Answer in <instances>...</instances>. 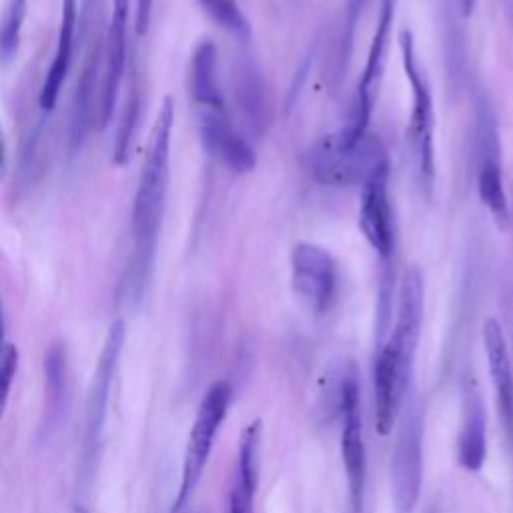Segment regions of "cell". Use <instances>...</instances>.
I'll return each instance as SVG.
<instances>
[{
    "instance_id": "obj_1",
    "label": "cell",
    "mask_w": 513,
    "mask_h": 513,
    "mask_svg": "<svg viewBox=\"0 0 513 513\" xmlns=\"http://www.w3.org/2000/svg\"><path fill=\"white\" fill-rule=\"evenodd\" d=\"M175 125V105L173 99L167 97L161 105L157 115L149 153L141 171L139 189L135 197L133 209V261L129 267V281L127 287L141 299L157 255L159 235L163 227V215L167 205V191H169V159H171V137Z\"/></svg>"
},
{
    "instance_id": "obj_2",
    "label": "cell",
    "mask_w": 513,
    "mask_h": 513,
    "mask_svg": "<svg viewBox=\"0 0 513 513\" xmlns=\"http://www.w3.org/2000/svg\"><path fill=\"white\" fill-rule=\"evenodd\" d=\"M399 53L413 103L405 131V143L417 187L421 189L423 197L429 199L435 189V109L429 81L419 65L415 41L409 29H403L399 33Z\"/></svg>"
},
{
    "instance_id": "obj_3",
    "label": "cell",
    "mask_w": 513,
    "mask_h": 513,
    "mask_svg": "<svg viewBox=\"0 0 513 513\" xmlns=\"http://www.w3.org/2000/svg\"><path fill=\"white\" fill-rule=\"evenodd\" d=\"M305 169L323 187H361L377 171L389 169V157L375 135L367 133L353 147H341L327 135L305 153Z\"/></svg>"
},
{
    "instance_id": "obj_4",
    "label": "cell",
    "mask_w": 513,
    "mask_h": 513,
    "mask_svg": "<svg viewBox=\"0 0 513 513\" xmlns=\"http://www.w3.org/2000/svg\"><path fill=\"white\" fill-rule=\"evenodd\" d=\"M397 3L399 0H381L375 33L367 51L365 67L361 71L347 119L343 127L337 133H333L335 141L341 147H353L357 141H361L369 133L375 99L379 93V85L385 73L387 55L391 47V33H393L395 15H397Z\"/></svg>"
},
{
    "instance_id": "obj_5",
    "label": "cell",
    "mask_w": 513,
    "mask_h": 513,
    "mask_svg": "<svg viewBox=\"0 0 513 513\" xmlns=\"http://www.w3.org/2000/svg\"><path fill=\"white\" fill-rule=\"evenodd\" d=\"M335 403L341 413V459L347 475V491L351 513L363 511L365 495V477H367V453L363 441V423H361V393H359V375L353 361L341 363L337 375Z\"/></svg>"
},
{
    "instance_id": "obj_6",
    "label": "cell",
    "mask_w": 513,
    "mask_h": 513,
    "mask_svg": "<svg viewBox=\"0 0 513 513\" xmlns=\"http://www.w3.org/2000/svg\"><path fill=\"white\" fill-rule=\"evenodd\" d=\"M231 399H233V389L227 381L213 383L209 387V391L205 393V397L197 409L195 423L189 433L185 459H183L181 483H179V491H177L175 503L171 507V513H183L187 503L191 501V497L203 477L207 461L211 457L213 443H215L219 429L227 417Z\"/></svg>"
},
{
    "instance_id": "obj_7",
    "label": "cell",
    "mask_w": 513,
    "mask_h": 513,
    "mask_svg": "<svg viewBox=\"0 0 513 513\" xmlns=\"http://www.w3.org/2000/svg\"><path fill=\"white\" fill-rule=\"evenodd\" d=\"M339 263L321 245L299 241L291 251V287L297 301L313 315L331 311L339 295Z\"/></svg>"
},
{
    "instance_id": "obj_8",
    "label": "cell",
    "mask_w": 513,
    "mask_h": 513,
    "mask_svg": "<svg viewBox=\"0 0 513 513\" xmlns=\"http://www.w3.org/2000/svg\"><path fill=\"white\" fill-rule=\"evenodd\" d=\"M423 485V415L413 401L405 407L391 455V495L395 513H413Z\"/></svg>"
},
{
    "instance_id": "obj_9",
    "label": "cell",
    "mask_w": 513,
    "mask_h": 513,
    "mask_svg": "<svg viewBox=\"0 0 513 513\" xmlns=\"http://www.w3.org/2000/svg\"><path fill=\"white\" fill-rule=\"evenodd\" d=\"M475 159H477V195L499 227L509 223V203L501 171V145L495 115L487 99L477 101L475 109Z\"/></svg>"
},
{
    "instance_id": "obj_10",
    "label": "cell",
    "mask_w": 513,
    "mask_h": 513,
    "mask_svg": "<svg viewBox=\"0 0 513 513\" xmlns=\"http://www.w3.org/2000/svg\"><path fill=\"white\" fill-rule=\"evenodd\" d=\"M423 303H425V289H423V275L417 267L409 269L399 287V301H397V319L393 333L377 347L383 353L397 373L409 383L413 373V363L419 347L421 325H423Z\"/></svg>"
},
{
    "instance_id": "obj_11",
    "label": "cell",
    "mask_w": 513,
    "mask_h": 513,
    "mask_svg": "<svg viewBox=\"0 0 513 513\" xmlns=\"http://www.w3.org/2000/svg\"><path fill=\"white\" fill-rule=\"evenodd\" d=\"M359 231L383 263V271H391L395 253V219L389 201V169L371 175L359 187Z\"/></svg>"
},
{
    "instance_id": "obj_12",
    "label": "cell",
    "mask_w": 513,
    "mask_h": 513,
    "mask_svg": "<svg viewBox=\"0 0 513 513\" xmlns=\"http://www.w3.org/2000/svg\"><path fill=\"white\" fill-rule=\"evenodd\" d=\"M199 135L205 151L237 175L251 173L257 165V153L251 141L229 121L227 113L201 111Z\"/></svg>"
},
{
    "instance_id": "obj_13",
    "label": "cell",
    "mask_w": 513,
    "mask_h": 513,
    "mask_svg": "<svg viewBox=\"0 0 513 513\" xmlns=\"http://www.w3.org/2000/svg\"><path fill=\"white\" fill-rule=\"evenodd\" d=\"M125 323L123 321H115L109 327L107 333V341L103 345V353L101 359L97 363V371H95V379L91 385V393H89V407H87V435H85V443H87V453L91 455L97 447L99 435L103 431L105 425V415H107V407H109V397H111V387H113V377L121 359V351L125 345Z\"/></svg>"
},
{
    "instance_id": "obj_14",
    "label": "cell",
    "mask_w": 513,
    "mask_h": 513,
    "mask_svg": "<svg viewBox=\"0 0 513 513\" xmlns=\"http://www.w3.org/2000/svg\"><path fill=\"white\" fill-rule=\"evenodd\" d=\"M129 9H131V0H115L113 19H111L107 43H105V77H103L101 105H99L101 129H105L113 119V111H115L123 75H125Z\"/></svg>"
},
{
    "instance_id": "obj_15",
    "label": "cell",
    "mask_w": 513,
    "mask_h": 513,
    "mask_svg": "<svg viewBox=\"0 0 513 513\" xmlns=\"http://www.w3.org/2000/svg\"><path fill=\"white\" fill-rule=\"evenodd\" d=\"M487 455V413L473 381L463 393V421L457 439V461L465 471H479Z\"/></svg>"
},
{
    "instance_id": "obj_16",
    "label": "cell",
    "mask_w": 513,
    "mask_h": 513,
    "mask_svg": "<svg viewBox=\"0 0 513 513\" xmlns=\"http://www.w3.org/2000/svg\"><path fill=\"white\" fill-rule=\"evenodd\" d=\"M483 349L487 357L489 375L495 387L501 419L507 431H511L513 429V369H511L503 329L497 323V319H487L483 323Z\"/></svg>"
},
{
    "instance_id": "obj_17",
    "label": "cell",
    "mask_w": 513,
    "mask_h": 513,
    "mask_svg": "<svg viewBox=\"0 0 513 513\" xmlns=\"http://www.w3.org/2000/svg\"><path fill=\"white\" fill-rule=\"evenodd\" d=\"M77 13H79V0H63V19H61V33L59 45L55 53V61L47 73L43 91H41V107L45 111H53L63 83L69 75L71 61H73V45H75V29H77Z\"/></svg>"
},
{
    "instance_id": "obj_18",
    "label": "cell",
    "mask_w": 513,
    "mask_h": 513,
    "mask_svg": "<svg viewBox=\"0 0 513 513\" xmlns=\"http://www.w3.org/2000/svg\"><path fill=\"white\" fill-rule=\"evenodd\" d=\"M191 95L201 111L227 113L219 85V53L213 41H203L191 61Z\"/></svg>"
},
{
    "instance_id": "obj_19",
    "label": "cell",
    "mask_w": 513,
    "mask_h": 513,
    "mask_svg": "<svg viewBox=\"0 0 513 513\" xmlns=\"http://www.w3.org/2000/svg\"><path fill=\"white\" fill-rule=\"evenodd\" d=\"M261 435H263V421H251L239 439V469H237V485L231 491L239 497L243 505L253 509L255 493L259 487V457H261Z\"/></svg>"
},
{
    "instance_id": "obj_20",
    "label": "cell",
    "mask_w": 513,
    "mask_h": 513,
    "mask_svg": "<svg viewBox=\"0 0 513 513\" xmlns=\"http://www.w3.org/2000/svg\"><path fill=\"white\" fill-rule=\"evenodd\" d=\"M237 107L245 117L251 131H261L267 119V99H265V81L259 69L249 63L241 61L235 69V83H233Z\"/></svg>"
},
{
    "instance_id": "obj_21",
    "label": "cell",
    "mask_w": 513,
    "mask_h": 513,
    "mask_svg": "<svg viewBox=\"0 0 513 513\" xmlns=\"http://www.w3.org/2000/svg\"><path fill=\"white\" fill-rule=\"evenodd\" d=\"M97 69H99V51L97 55L93 53L85 73L81 75L79 81V89H77V99H75V115H73V141L75 145H79L83 141L87 123H89V115L93 109V97H95V89H97Z\"/></svg>"
},
{
    "instance_id": "obj_22",
    "label": "cell",
    "mask_w": 513,
    "mask_h": 513,
    "mask_svg": "<svg viewBox=\"0 0 513 513\" xmlns=\"http://www.w3.org/2000/svg\"><path fill=\"white\" fill-rule=\"evenodd\" d=\"M199 3L223 31L239 41L251 39V25L237 5V0H199Z\"/></svg>"
},
{
    "instance_id": "obj_23",
    "label": "cell",
    "mask_w": 513,
    "mask_h": 513,
    "mask_svg": "<svg viewBox=\"0 0 513 513\" xmlns=\"http://www.w3.org/2000/svg\"><path fill=\"white\" fill-rule=\"evenodd\" d=\"M27 15V0H7L0 19V63H9L19 51L23 21Z\"/></svg>"
},
{
    "instance_id": "obj_24",
    "label": "cell",
    "mask_w": 513,
    "mask_h": 513,
    "mask_svg": "<svg viewBox=\"0 0 513 513\" xmlns=\"http://www.w3.org/2000/svg\"><path fill=\"white\" fill-rule=\"evenodd\" d=\"M45 377H47V391L51 409L57 411L63 405L65 391H67V355L61 343L53 345L45 357Z\"/></svg>"
},
{
    "instance_id": "obj_25",
    "label": "cell",
    "mask_w": 513,
    "mask_h": 513,
    "mask_svg": "<svg viewBox=\"0 0 513 513\" xmlns=\"http://www.w3.org/2000/svg\"><path fill=\"white\" fill-rule=\"evenodd\" d=\"M367 0H347L345 7V19H343V27H341V37H339V53H337V63H339V71L345 69L347 59L353 51V39H355V29L359 23V17L363 13Z\"/></svg>"
},
{
    "instance_id": "obj_26",
    "label": "cell",
    "mask_w": 513,
    "mask_h": 513,
    "mask_svg": "<svg viewBox=\"0 0 513 513\" xmlns=\"http://www.w3.org/2000/svg\"><path fill=\"white\" fill-rule=\"evenodd\" d=\"M137 121H139V97L135 95L125 109L123 121H121V129H119V137H117V145H115V163L117 165H125L127 157H129V149H131V141L135 137V129H137Z\"/></svg>"
},
{
    "instance_id": "obj_27",
    "label": "cell",
    "mask_w": 513,
    "mask_h": 513,
    "mask_svg": "<svg viewBox=\"0 0 513 513\" xmlns=\"http://www.w3.org/2000/svg\"><path fill=\"white\" fill-rule=\"evenodd\" d=\"M19 369V351L15 345H7L3 357H0V417L5 415L13 381Z\"/></svg>"
},
{
    "instance_id": "obj_28",
    "label": "cell",
    "mask_w": 513,
    "mask_h": 513,
    "mask_svg": "<svg viewBox=\"0 0 513 513\" xmlns=\"http://www.w3.org/2000/svg\"><path fill=\"white\" fill-rule=\"evenodd\" d=\"M153 13V0H137V35L143 37L149 31Z\"/></svg>"
},
{
    "instance_id": "obj_29",
    "label": "cell",
    "mask_w": 513,
    "mask_h": 513,
    "mask_svg": "<svg viewBox=\"0 0 513 513\" xmlns=\"http://www.w3.org/2000/svg\"><path fill=\"white\" fill-rule=\"evenodd\" d=\"M5 167H7V143H5L3 125H0V179L5 175Z\"/></svg>"
},
{
    "instance_id": "obj_30",
    "label": "cell",
    "mask_w": 513,
    "mask_h": 513,
    "mask_svg": "<svg viewBox=\"0 0 513 513\" xmlns=\"http://www.w3.org/2000/svg\"><path fill=\"white\" fill-rule=\"evenodd\" d=\"M229 513H253V509H249L247 505H243V503L239 501V497L231 493V497H229Z\"/></svg>"
},
{
    "instance_id": "obj_31",
    "label": "cell",
    "mask_w": 513,
    "mask_h": 513,
    "mask_svg": "<svg viewBox=\"0 0 513 513\" xmlns=\"http://www.w3.org/2000/svg\"><path fill=\"white\" fill-rule=\"evenodd\" d=\"M457 5H459V13L467 19L473 15V11L477 7V0H457Z\"/></svg>"
},
{
    "instance_id": "obj_32",
    "label": "cell",
    "mask_w": 513,
    "mask_h": 513,
    "mask_svg": "<svg viewBox=\"0 0 513 513\" xmlns=\"http://www.w3.org/2000/svg\"><path fill=\"white\" fill-rule=\"evenodd\" d=\"M7 349V343H5V315H3V305H0V357H3Z\"/></svg>"
},
{
    "instance_id": "obj_33",
    "label": "cell",
    "mask_w": 513,
    "mask_h": 513,
    "mask_svg": "<svg viewBox=\"0 0 513 513\" xmlns=\"http://www.w3.org/2000/svg\"><path fill=\"white\" fill-rule=\"evenodd\" d=\"M505 13H507L509 23L513 25V0H507V3H505Z\"/></svg>"
},
{
    "instance_id": "obj_34",
    "label": "cell",
    "mask_w": 513,
    "mask_h": 513,
    "mask_svg": "<svg viewBox=\"0 0 513 513\" xmlns=\"http://www.w3.org/2000/svg\"><path fill=\"white\" fill-rule=\"evenodd\" d=\"M77 513H87V511L85 509H77Z\"/></svg>"
}]
</instances>
